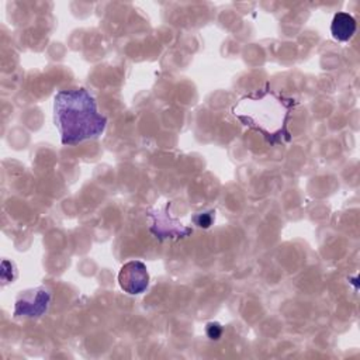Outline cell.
Masks as SVG:
<instances>
[{
	"instance_id": "277c9868",
	"label": "cell",
	"mask_w": 360,
	"mask_h": 360,
	"mask_svg": "<svg viewBox=\"0 0 360 360\" xmlns=\"http://www.w3.org/2000/svg\"><path fill=\"white\" fill-rule=\"evenodd\" d=\"M330 32L338 41H349L356 32V20L347 13H338L332 20Z\"/></svg>"
},
{
	"instance_id": "7a4b0ae2",
	"label": "cell",
	"mask_w": 360,
	"mask_h": 360,
	"mask_svg": "<svg viewBox=\"0 0 360 360\" xmlns=\"http://www.w3.org/2000/svg\"><path fill=\"white\" fill-rule=\"evenodd\" d=\"M51 292L45 287H38L21 294L15 302L14 315L35 318L41 316L49 307Z\"/></svg>"
},
{
	"instance_id": "3957f363",
	"label": "cell",
	"mask_w": 360,
	"mask_h": 360,
	"mask_svg": "<svg viewBox=\"0 0 360 360\" xmlns=\"http://www.w3.org/2000/svg\"><path fill=\"white\" fill-rule=\"evenodd\" d=\"M118 283L121 288L128 294H141L149 284V274L146 266L139 260H131L125 263L118 273Z\"/></svg>"
},
{
	"instance_id": "8992f818",
	"label": "cell",
	"mask_w": 360,
	"mask_h": 360,
	"mask_svg": "<svg viewBox=\"0 0 360 360\" xmlns=\"http://www.w3.org/2000/svg\"><path fill=\"white\" fill-rule=\"evenodd\" d=\"M212 212H205V214H198L194 219H195V222H197V225L198 226H201V228H208L210 225H211V222H212V215H211Z\"/></svg>"
},
{
	"instance_id": "5b68a950",
	"label": "cell",
	"mask_w": 360,
	"mask_h": 360,
	"mask_svg": "<svg viewBox=\"0 0 360 360\" xmlns=\"http://www.w3.org/2000/svg\"><path fill=\"white\" fill-rule=\"evenodd\" d=\"M205 332H207L210 339H215L217 340V339H219V336L222 333V326L219 323H217V322H210L207 325V328H205Z\"/></svg>"
},
{
	"instance_id": "6da1fadb",
	"label": "cell",
	"mask_w": 360,
	"mask_h": 360,
	"mask_svg": "<svg viewBox=\"0 0 360 360\" xmlns=\"http://www.w3.org/2000/svg\"><path fill=\"white\" fill-rule=\"evenodd\" d=\"M53 120L63 145L97 138L107 124L94 97L84 89L59 91L53 98Z\"/></svg>"
}]
</instances>
